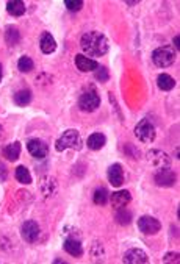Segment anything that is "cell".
<instances>
[{"instance_id":"obj_10","label":"cell","mask_w":180,"mask_h":264,"mask_svg":"<svg viewBox=\"0 0 180 264\" xmlns=\"http://www.w3.org/2000/svg\"><path fill=\"white\" fill-rule=\"evenodd\" d=\"M147 161L157 169H163V168H169L171 164V158L162 150H150L147 152Z\"/></svg>"},{"instance_id":"obj_13","label":"cell","mask_w":180,"mask_h":264,"mask_svg":"<svg viewBox=\"0 0 180 264\" xmlns=\"http://www.w3.org/2000/svg\"><path fill=\"white\" fill-rule=\"evenodd\" d=\"M75 66L80 72H94L99 67V62L85 55H75Z\"/></svg>"},{"instance_id":"obj_21","label":"cell","mask_w":180,"mask_h":264,"mask_svg":"<svg viewBox=\"0 0 180 264\" xmlns=\"http://www.w3.org/2000/svg\"><path fill=\"white\" fill-rule=\"evenodd\" d=\"M157 86L162 89V91H171V89L176 88V80L168 74H160L157 77Z\"/></svg>"},{"instance_id":"obj_35","label":"cell","mask_w":180,"mask_h":264,"mask_svg":"<svg viewBox=\"0 0 180 264\" xmlns=\"http://www.w3.org/2000/svg\"><path fill=\"white\" fill-rule=\"evenodd\" d=\"M2 77H3V72H2V64H0V81H2Z\"/></svg>"},{"instance_id":"obj_27","label":"cell","mask_w":180,"mask_h":264,"mask_svg":"<svg viewBox=\"0 0 180 264\" xmlns=\"http://www.w3.org/2000/svg\"><path fill=\"white\" fill-rule=\"evenodd\" d=\"M17 69L20 72L29 74L34 69V62H33V60L30 57H20L19 61H17Z\"/></svg>"},{"instance_id":"obj_20","label":"cell","mask_w":180,"mask_h":264,"mask_svg":"<svg viewBox=\"0 0 180 264\" xmlns=\"http://www.w3.org/2000/svg\"><path fill=\"white\" fill-rule=\"evenodd\" d=\"M25 10H27L25 3L20 2V0H10V2L6 3V11H8L10 15L15 16V17L25 15Z\"/></svg>"},{"instance_id":"obj_33","label":"cell","mask_w":180,"mask_h":264,"mask_svg":"<svg viewBox=\"0 0 180 264\" xmlns=\"http://www.w3.org/2000/svg\"><path fill=\"white\" fill-rule=\"evenodd\" d=\"M2 138H3V127L0 125V140H2Z\"/></svg>"},{"instance_id":"obj_24","label":"cell","mask_w":180,"mask_h":264,"mask_svg":"<svg viewBox=\"0 0 180 264\" xmlns=\"http://www.w3.org/2000/svg\"><path fill=\"white\" fill-rule=\"evenodd\" d=\"M115 219L119 225H130V222L133 220V214L131 211H129L127 208H121V210H116V214H115Z\"/></svg>"},{"instance_id":"obj_4","label":"cell","mask_w":180,"mask_h":264,"mask_svg":"<svg viewBox=\"0 0 180 264\" xmlns=\"http://www.w3.org/2000/svg\"><path fill=\"white\" fill-rule=\"evenodd\" d=\"M135 136L141 142H144V144L154 142L155 138H157V131H155L154 124H152L150 121H147V119L140 121L136 127H135Z\"/></svg>"},{"instance_id":"obj_12","label":"cell","mask_w":180,"mask_h":264,"mask_svg":"<svg viewBox=\"0 0 180 264\" xmlns=\"http://www.w3.org/2000/svg\"><path fill=\"white\" fill-rule=\"evenodd\" d=\"M110 202H112V206L115 210H121V208H126L131 202V194L126 189L116 191L110 194Z\"/></svg>"},{"instance_id":"obj_14","label":"cell","mask_w":180,"mask_h":264,"mask_svg":"<svg viewBox=\"0 0 180 264\" xmlns=\"http://www.w3.org/2000/svg\"><path fill=\"white\" fill-rule=\"evenodd\" d=\"M108 182L112 183L113 186L119 187L124 183V171H122V166L119 163H115L108 168Z\"/></svg>"},{"instance_id":"obj_8","label":"cell","mask_w":180,"mask_h":264,"mask_svg":"<svg viewBox=\"0 0 180 264\" xmlns=\"http://www.w3.org/2000/svg\"><path fill=\"white\" fill-rule=\"evenodd\" d=\"M138 228H140V232L143 234L152 236L162 230V224H160V220L152 216H141L138 219Z\"/></svg>"},{"instance_id":"obj_2","label":"cell","mask_w":180,"mask_h":264,"mask_svg":"<svg viewBox=\"0 0 180 264\" xmlns=\"http://www.w3.org/2000/svg\"><path fill=\"white\" fill-rule=\"evenodd\" d=\"M55 149L58 152H63V150H67V149H72V150H80L82 149V138H80V133L77 130H66L63 131V135H61L57 142H55Z\"/></svg>"},{"instance_id":"obj_5","label":"cell","mask_w":180,"mask_h":264,"mask_svg":"<svg viewBox=\"0 0 180 264\" xmlns=\"http://www.w3.org/2000/svg\"><path fill=\"white\" fill-rule=\"evenodd\" d=\"M100 107V95L94 91V89H89L85 91L79 99V108L83 113H94L96 109Z\"/></svg>"},{"instance_id":"obj_32","label":"cell","mask_w":180,"mask_h":264,"mask_svg":"<svg viewBox=\"0 0 180 264\" xmlns=\"http://www.w3.org/2000/svg\"><path fill=\"white\" fill-rule=\"evenodd\" d=\"M6 178H8V169H6V166L0 161V183H3Z\"/></svg>"},{"instance_id":"obj_17","label":"cell","mask_w":180,"mask_h":264,"mask_svg":"<svg viewBox=\"0 0 180 264\" xmlns=\"http://www.w3.org/2000/svg\"><path fill=\"white\" fill-rule=\"evenodd\" d=\"M41 192H43V196L46 197H52L55 192H57V180L53 177H44L41 180Z\"/></svg>"},{"instance_id":"obj_18","label":"cell","mask_w":180,"mask_h":264,"mask_svg":"<svg viewBox=\"0 0 180 264\" xmlns=\"http://www.w3.org/2000/svg\"><path fill=\"white\" fill-rule=\"evenodd\" d=\"M105 144H107V136L100 133V131H96V133H93L88 138V149L91 150H100Z\"/></svg>"},{"instance_id":"obj_34","label":"cell","mask_w":180,"mask_h":264,"mask_svg":"<svg viewBox=\"0 0 180 264\" xmlns=\"http://www.w3.org/2000/svg\"><path fill=\"white\" fill-rule=\"evenodd\" d=\"M127 5L129 6H135V5H138V2H127Z\"/></svg>"},{"instance_id":"obj_11","label":"cell","mask_w":180,"mask_h":264,"mask_svg":"<svg viewBox=\"0 0 180 264\" xmlns=\"http://www.w3.org/2000/svg\"><path fill=\"white\" fill-rule=\"evenodd\" d=\"M122 261L127 264H146L149 261V256L141 248H130L124 253Z\"/></svg>"},{"instance_id":"obj_9","label":"cell","mask_w":180,"mask_h":264,"mask_svg":"<svg viewBox=\"0 0 180 264\" xmlns=\"http://www.w3.org/2000/svg\"><path fill=\"white\" fill-rule=\"evenodd\" d=\"M20 234H22L24 241L30 242H36L39 239V234H41V228L38 225V222L34 220H25L22 224V228H20Z\"/></svg>"},{"instance_id":"obj_29","label":"cell","mask_w":180,"mask_h":264,"mask_svg":"<svg viewBox=\"0 0 180 264\" xmlns=\"http://www.w3.org/2000/svg\"><path fill=\"white\" fill-rule=\"evenodd\" d=\"M96 80L98 81H100V83H105V81H108V78H110V74H108V71H107V67H103V66H99L98 69H96Z\"/></svg>"},{"instance_id":"obj_28","label":"cell","mask_w":180,"mask_h":264,"mask_svg":"<svg viewBox=\"0 0 180 264\" xmlns=\"http://www.w3.org/2000/svg\"><path fill=\"white\" fill-rule=\"evenodd\" d=\"M91 256L94 258V261H102L103 263V258H105V255H103V247L99 242H94L93 247H91Z\"/></svg>"},{"instance_id":"obj_23","label":"cell","mask_w":180,"mask_h":264,"mask_svg":"<svg viewBox=\"0 0 180 264\" xmlns=\"http://www.w3.org/2000/svg\"><path fill=\"white\" fill-rule=\"evenodd\" d=\"M15 103L19 107H27V105H30V102H32V91L30 89H20V91H17L15 94Z\"/></svg>"},{"instance_id":"obj_1","label":"cell","mask_w":180,"mask_h":264,"mask_svg":"<svg viewBox=\"0 0 180 264\" xmlns=\"http://www.w3.org/2000/svg\"><path fill=\"white\" fill-rule=\"evenodd\" d=\"M80 47L85 57L100 58L110 50V43L107 36L100 31H88L80 39Z\"/></svg>"},{"instance_id":"obj_6","label":"cell","mask_w":180,"mask_h":264,"mask_svg":"<svg viewBox=\"0 0 180 264\" xmlns=\"http://www.w3.org/2000/svg\"><path fill=\"white\" fill-rule=\"evenodd\" d=\"M154 182L158 187H171L177 183V173L169 168L158 169L154 175Z\"/></svg>"},{"instance_id":"obj_30","label":"cell","mask_w":180,"mask_h":264,"mask_svg":"<svg viewBox=\"0 0 180 264\" xmlns=\"http://www.w3.org/2000/svg\"><path fill=\"white\" fill-rule=\"evenodd\" d=\"M65 6L69 11H80L83 8L82 0H65Z\"/></svg>"},{"instance_id":"obj_25","label":"cell","mask_w":180,"mask_h":264,"mask_svg":"<svg viewBox=\"0 0 180 264\" xmlns=\"http://www.w3.org/2000/svg\"><path fill=\"white\" fill-rule=\"evenodd\" d=\"M15 177L20 185H30L32 183V173L25 166H19V168H16Z\"/></svg>"},{"instance_id":"obj_26","label":"cell","mask_w":180,"mask_h":264,"mask_svg":"<svg viewBox=\"0 0 180 264\" xmlns=\"http://www.w3.org/2000/svg\"><path fill=\"white\" fill-rule=\"evenodd\" d=\"M93 200H94L96 205H105L110 200V192H108L107 187H98V189L94 191Z\"/></svg>"},{"instance_id":"obj_16","label":"cell","mask_w":180,"mask_h":264,"mask_svg":"<svg viewBox=\"0 0 180 264\" xmlns=\"http://www.w3.org/2000/svg\"><path fill=\"white\" fill-rule=\"evenodd\" d=\"M65 250L71 255L75 256V258H80L83 255V247H82V242L80 239H75V238H66L65 239V244H63Z\"/></svg>"},{"instance_id":"obj_7","label":"cell","mask_w":180,"mask_h":264,"mask_svg":"<svg viewBox=\"0 0 180 264\" xmlns=\"http://www.w3.org/2000/svg\"><path fill=\"white\" fill-rule=\"evenodd\" d=\"M27 150L36 159H44L49 155V145L43 140H39V138H32V140H29V142H27Z\"/></svg>"},{"instance_id":"obj_15","label":"cell","mask_w":180,"mask_h":264,"mask_svg":"<svg viewBox=\"0 0 180 264\" xmlns=\"http://www.w3.org/2000/svg\"><path fill=\"white\" fill-rule=\"evenodd\" d=\"M39 48H41V52L46 53V55H50L57 50V41H55V38L49 31H43V34H41Z\"/></svg>"},{"instance_id":"obj_22","label":"cell","mask_w":180,"mask_h":264,"mask_svg":"<svg viewBox=\"0 0 180 264\" xmlns=\"http://www.w3.org/2000/svg\"><path fill=\"white\" fill-rule=\"evenodd\" d=\"M5 43L11 46V47H15L20 43V33L19 30L16 29V27H6V30H5Z\"/></svg>"},{"instance_id":"obj_3","label":"cell","mask_w":180,"mask_h":264,"mask_svg":"<svg viewBox=\"0 0 180 264\" xmlns=\"http://www.w3.org/2000/svg\"><path fill=\"white\" fill-rule=\"evenodd\" d=\"M176 58H177V52L174 50L172 46L158 47L154 50V53H152V61H154V64L160 69L169 67L171 64H174Z\"/></svg>"},{"instance_id":"obj_31","label":"cell","mask_w":180,"mask_h":264,"mask_svg":"<svg viewBox=\"0 0 180 264\" xmlns=\"http://www.w3.org/2000/svg\"><path fill=\"white\" fill-rule=\"evenodd\" d=\"M162 261L163 263H174V264H177L180 261V255L176 253V252H169V253L164 255V258Z\"/></svg>"},{"instance_id":"obj_19","label":"cell","mask_w":180,"mask_h":264,"mask_svg":"<svg viewBox=\"0 0 180 264\" xmlns=\"http://www.w3.org/2000/svg\"><path fill=\"white\" fill-rule=\"evenodd\" d=\"M20 150H22V147H20V142H13V144H8L3 147V156L8 159V161H16V159H19L20 156Z\"/></svg>"}]
</instances>
